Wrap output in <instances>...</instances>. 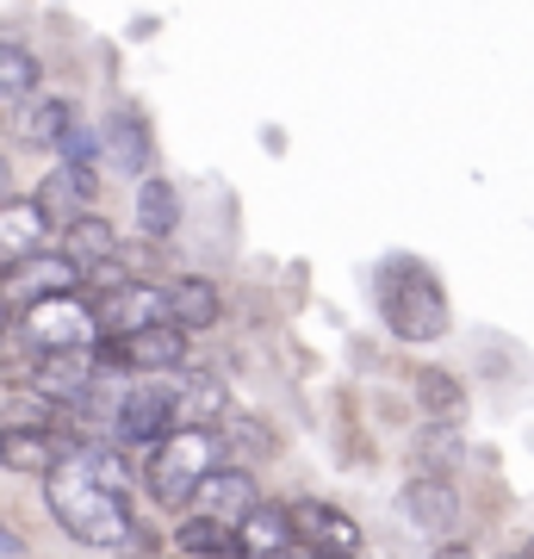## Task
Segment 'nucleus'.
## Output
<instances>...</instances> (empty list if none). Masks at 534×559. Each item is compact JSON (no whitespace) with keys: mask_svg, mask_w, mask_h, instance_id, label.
Listing matches in <instances>:
<instances>
[{"mask_svg":"<svg viewBox=\"0 0 534 559\" xmlns=\"http://www.w3.org/2000/svg\"><path fill=\"white\" fill-rule=\"evenodd\" d=\"M44 503H50V516H57L75 540H87V547H124V540L138 535L119 448L81 441L75 454L44 479Z\"/></svg>","mask_w":534,"mask_h":559,"instance_id":"nucleus-1","label":"nucleus"},{"mask_svg":"<svg viewBox=\"0 0 534 559\" xmlns=\"http://www.w3.org/2000/svg\"><path fill=\"white\" fill-rule=\"evenodd\" d=\"M373 305H379V318H385V330H392L397 342L448 336V293H441V280H436L429 261H416V255L379 261Z\"/></svg>","mask_w":534,"mask_h":559,"instance_id":"nucleus-2","label":"nucleus"},{"mask_svg":"<svg viewBox=\"0 0 534 559\" xmlns=\"http://www.w3.org/2000/svg\"><path fill=\"white\" fill-rule=\"evenodd\" d=\"M224 466V436L218 429H168V436L150 448V466H143V485L162 510H180L193 503V491Z\"/></svg>","mask_w":534,"mask_h":559,"instance_id":"nucleus-3","label":"nucleus"},{"mask_svg":"<svg viewBox=\"0 0 534 559\" xmlns=\"http://www.w3.org/2000/svg\"><path fill=\"white\" fill-rule=\"evenodd\" d=\"M13 336L32 348V355H94L99 330H94V305L81 293H62V299H38L13 311Z\"/></svg>","mask_w":534,"mask_h":559,"instance_id":"nucleus-4","label":"nucleus"},{"mask_svg":"<svg viewBox=\"0 0 534 559\" xmlns=\"http://www.w3.org/2000/svg\"><path fill=\"white\" fill-rule=\"evenodd\" d=\"M286 535H293V547H305L317 559H360V522L323 498L286 503Z\"/></svg>","mask_w":534,"mask_h":559,"instance_id":"nucleus-5","label":"nucleus"},{"mask_svg":"<svg viewBox=\"0 0 534 559\" xmlns=\"http://www.w3.org/2000/svg\"><path fill=\"white\" fill-rule=\"evenodd\" d=\"M94 330L99 342H119V336H138L150 323H162V286L150 280H112L106 293H94Z\"/></svg>","mask_w":534,"mask_h":559,"instance_id":"nucleus-6","label":"nucleus"},{"mask_svg":"<svg viewBox=\"0 0 534 559\" xmlns=\"http://www.w3.org/2000/svg\"><path fill=\"white\" fill-rule=\"evenodd\" d=\"M180 417V392L168 380H150L138 392L119 399V417H112V441H131V448H156Z\"/></svg>","mask_w":534,"mask_h":559,"instance_id":"nucleus-7","label":"nucleus"},{"mask_svg":"<svg viewBox=\"0 0 534 559\" xmlns=\"http://www.w3.org/2000/svg\"><path fill=\"white\" fill-rule=\"evenodd\" d=\"M75 286H81V274L57 255V249H38V255L0 267V305H7V311H25V305H38V299H62V293H75Z\"/></svg>","mask_w":534,"mask_h":559,"instance_id":"nucleus-8","label":"nucleus"},{"mask_svg":"<svg viewBox=\"0 0 534 559\" xmlns=\"http://www.w3.org/2000/svg\"><path fill=\"white\" fill-rule=\"evenodd\" d=\"M75 448L81 441H69L62 429H44V423H7L0 429V466L25 473V479H50Z\"/></svg>","mask_w":534,"mask_h":559,"instance_id":"nucleus-9","label":"nucleus"},{"mask_svg":"<svg viewBox=\"0 0 534 559\" xmlns=\"http://www.w3.org/2000/svg\"><path fill=\"white\" fill-rule=\"evenodd\" d=\"M99 367H124V373H175L187 360V336L168 330V323H150L138 336H119L112 348H94Z\"/></svg>","mask_w":534,"mask_h":559,"instance_id":"nucleus-10","label":"nucleus"},{"mask_svg":"<svg viewBox=\"0 0 534 559\" xmlns=\"http://www.w3.org/2000/svg\"><path fill=\"white\" fill-rule=\"evenodd\" d=\"M25 385L44 404H81L99 385V355H32Z\"/></svg>","mask_w":534,"mask_h":559,"instance_id":"nucleus-11","label":"nucleus"},{"mask_svg":"<svg viewBox=\"0 0 534 559\" xmlns=\"http://www.w3.org/2000/svg\"><path fill=\"white\" fill-rule=\"evenodd\" d=\"M75 274H99V293L112 286V267H119V230L106 218H75V224H62V249H57Z\"/></svg>","mask_w":534,"mask_h":559,"instance_id":"nucleus-12","label":"nucleus"},{"mask_svg":"<svg viewBox=\"0 0 534 559\" xmlns=\"http://www.w3.org/2000/svg\"><path fill=\"white\" fill-rule=\"evenodd\" d=\"M218 318H224V293L212 286V280L180 274V280H168V286H162V323H168V330L193 336V330H212Z\"/></svg>","mask_w":534,"mask_h":559,"instance_id":"nucleus-13","label":"nucleus"},{"mask_svg":"<svg viewBox=\"0 0 534 559\" xmlns=\"http://www.w3.org/2000/svg\"><path fill=\"white\" fill-rule=\"evenodd\" d=\"M193 503H199V516H205V522H224V528H237V522L261 503V491H256V479H249L242 466H218V473H212V479L193 491Z\"/></svg>","mask_w":534,"mask_h":559,"instance_id":"nucleus-14","label":"nucleus"},{"mask_svg":"<svg viewBox=\"0 0 534 559\" xmlns=\"http://www.w3.org/2000/svg\"><path fill=\"white\" fill-rule=\"evenodd\" d=\"M87 200H94V168H75V162H62L57 175L38 187V212H44V224H75V218H87Z\"/></svg>","mask_w":534,"mask_h":559,"instance_id":"nucleus-15","label":"nucleus"},{"mask_svg":"<svg viewBox=\"0 0 534 559\" xmlns=\"http://www.w3.org/2000/svg\"><path fill=\"white\" fill-rule=\"evenodd\" d=\"M50 249V224L32 200H0V267H13V261L38 255Z\"/></svg>","mask_w":534,"mask_h":559,"instance_id":"nucleus-16","label":"nucleus"},{"mask_svg":"<svg viewBox=\"0 0 534 559\" xmlns=\"http://www.w3.org/2000/svg\"><path fill=\"white\" fill-rule=\"evenodd\" d=\"M112 156H119V168H131V175H150V162H156L150 119L138 112V100H119V106H112Z\"/></svg>","mask_w":534,"mask_h":559,"instance_id":"nucleus-17","label":"nucleus"},{"mask_svg":"<svg viewBox=\"0 0 534 559\" xmlns=\"http://www.w3.org/2000/svg\"><path fill=\"white\" fill-rule=\"evenodd\" d=\"M175 547L180 559H249L242 554L237 528H224V522H205V516H187L175 528Z\"/></svg>","mask_w":534,"mask_h":559,"instance_id":"nucleus-18","label":"nucleus"},{"mask_svg":"<svg viewBox=\"0 0 534 559\" xmlns=\"http://www.w3.org/2000/svg\"><path fill=\"white\" fill-rule=\"evenodd\" d=\"M404 510H411L429 535H448L454 528V510H460V498H454V485L448 479H411V491H404Z\"/></svg>","mask_w":534,"mask_h":559,"instance_id":"nucleus-19","label":"nucleus"},{"mask_svg":"<svg viewBox=\"0 0 534 559\" xmlns=\"http://www.w3.org/2000/svg\"><path fill=\"white\" fill-rule=\"evenodd\" d=\"M237 540H242V554H256V559L293 547V535H286V503H256V510L237 522Z\"/></svg>","mask_w":534,"mask_h":559,"instance_id":"nucleus-20","label":"nucleus"},{"mask_svg":"<svg viewBox=\"0 0 534 559\" xmlns=\"http://www.w3.org/2000/svg\"><path fill=\"white\" fill-rule=\"evenodd\" d=\"M416 411L436 423H454L466 411V392H460L454 373H441V367H416Z\"/></svg>","mask_w":534,"mask_h":559,"instance_id":"nucleus-21","label":"nucleus"},{"mask_svg":"<svg viewBox=\"0 0 534 559\" xmlns=\"http://www.w3.org/2000/svg\"><path fill=\"white\" fill-rule=\"evenodd\" d=\"M175 224H180V193L168 187V180H143L138 187V230L143 237H175Z\"/></svg>","mask_w":534,"mask_h":559,"instance_id":"nucleus-22","label":"nucleus"},{"mask_svg":"<svg viewBox=\"0 0 534 559\" xmlns=\"http://www.w3.org/2000/svg\"><path fill=\"white\" fill-rule=\"evenodd\" d=\"M38 87V57L20 38H0V100H25Z\"/></svg>","mask_w":534,"mask_h":559,"instance_id":"nucleus-23","label":"nucleus"},{"mask_svg":"<svg viewBox=\"0 0 534 559\" xmlns=\"http://www.w3.org/2000/svg\"><path fill=\"white\" fill-rule=\"evenodd\" d=\"M69 131H75V106L69 100H38V112H32V143H38V150H62Z\"/></svg>","mask_w":534,"mask_h":559,"instance_id":"nucleus-24","label":"nucleus"},{"mask_svg":"<svg viewBox=\"0 0 534 559\" xmlns=\"http://www.w3.org/2000/svg\"><path fill=\"white\" fill-rule=\"evenodd\" d=\"M25 554V540L13 535V528H7V522H0V559H20Z\"/></svg>","mask_w":534,"mask_h":559,"instance_id":"nucleus-25","label":"nucleus"},{"mask_svg":"<svg viewBox=\"0 0 534 559\" xmlns=\"http://www.w3.org/2000/svg\"><path fill=\"white\" fill-rule=\"evenodd\" d=\"M268 559H317V554H305V547H280V554H268Z\"/></svg>","mask_w":534,"mask_h":559,"instance_id":"nucleus-26","label":"nucleus"},{"mask_svg":"<svg viewBox=\"0 0 534 559\" xmlns=\"http://www.w3.org/2000/svg\"><path fill=\"white\" fill-rule=\"evenodd\" d=\"M510 559H534V540H529V547H515V554Z\"/></svg>","mask_w":534,"mask_h":559,"instance_id":"nucleus-27","label":"nucleus"},{"mask_svg":"<svg viewBox=\"0 0 534 559\" xmlns=\"http://www.w3.org/2000/svg\"><path fill=\"white\" fill-rule=\"evenodd\" d=\"M0 193H7V162H0Z\"/></svg>","mask_w":534,"mask_h":559,"instance_id":"nucleus-28","label":"nucleus"},{"mask_svg":"<svg viewBox=\"0 0 534 559\" xmlns=\"http://www.w3.org/2000/svg\"><path fill=\"white\" fill-rule=\"evenodd\" d=\"M0 336H7V323H0Z\"/></svg>","mask_w":534,"mask_h":559,"instance_id":"nucleus-29","label":"nucleus"}]
</instances>
